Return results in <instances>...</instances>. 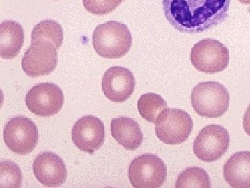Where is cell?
Wrapping results in <instances>:
<instances>
[{
	"mask_svg": "<svg viewBox=\"0 0 250 188\" xmlns=\"http://www.w3.org/2000/svg\"><path fill=\"white\" fill-rule=\"evenodd\" d=\"M190 61L197 70L204 73L215 74L228 67L229 53L228 47L215 39H203L193 46Z\"/></svg>",
	"mask_w": 250,
	"mask_h": 188,
	"instance_id": "cell-5",
	"label": "cell"
},
{
	"mask_svg": "<svg viewBox=\"0 0 250 188\" xmlns=\"http://www.w3.org/2000/svg\"><path fill=\"white\" fill-rule=\"evenodd\" d=\"M124 0H83V6L90 14L103 16L117 9Z\"/></svg>",
	"mask_w": 250,
	"mask_h": 188,
	"instance_id": "cell-21",
	"label": "cell"
},
{
	"mask_svg": "<svg viewBox=\"0 0 250 188\" xmlns=\"http://www.w3.org/2000/svg\"><path fill=\"white\" fill-rule=\"evenodd\" d=\"M55 46L46 40L31 42L22 60L23 70L33 78L48 75L54 71L58 63Z\"/></svg>",
	"mask_w": 250,
	"mask_h": 188,
	"instance_id": "cell-8",
	"label": "cell"
},
{
	"mask_svg": "<svg viewBox=\"0 0 250 188\" xmlns=\"http://www.w3.org/2000/svg\"><path fill=\"white\" fill-rule=\"evenodd\" d=\"M155 124L156 136L168 145L184 143L193 128L191 117L187 112L175 108L164 109L158 115Z\"/></svg>",
	"mask_w": 250,
	"mask_h": 188,
	"instance_id": "cell-4",
	"label": "cell"
},
{
	"mask_svg": "<svg viewBox=\"0 0 250 188\" xmlns=\"http://www.w3.org/2000/svg\"><path fill=\"white\" fill-rule=\"evenodd\" d=\"M135 86L134 74L129 69L122 67L109 68L102 80L104 94L114 103L127 100L134 93Z\"/></svg>",
	"mask_w": 250,
	"mask_h": 188,
	"instance_id": "cell-12",
	"label": "cell"
},
{
	"mask_svg": "<svg viewBox=\"0 0 250 188\" xmlns=\"http://www.w3.org/2000/svg\"><path fill=\"white\" fill-rule=\"evenodd\" d=\"M231 0H162L166 19L177 30L197 34L221 24Z\"/></svg>",
	"mask_w": 250,
	"mask_h": 188,
	"instance_id": "cell-1",
	"label": "cell"
},
{
	"mask_svg": "<svg viewBox=\"0 0 250 188\" xmlns=\"http://www.w3.org/2000/svg\"><path fill=\"white\" fill-rule=\"evenodd\" d=\"M105 138L104 125L95 116L82 117L74 125L72 139L80 151L93 154L103 146Z\"/></svg>",
	"mask_w": 250,
	"mask_h": 188,
	"instance_id": "cell-11",
	"label": "cell"
},
{
	"mask_svg": "<svg viewBox=\"0 0 250 188\" xmlns=\"http://www.w3.org/2000/svg\"><path fill=\"white\" fill-rule=\"evenodd\" d=\"M242 4H250V0H238Z\"/></svg>",
	"mask_w": 250,
	"mask_h": 188,
	"instance_id": "cell-23",
	"label": "cell"
},
{
	"mask_svg": "<svg viewBox=\"0 0 250 188\" xmlns=\"http://www.w3.org/2000/svg\"><path fill=\"white\" fill-rule=\"evenodd\" d=\"M243 128L245 132L250 137V105L247 108L243 117Z\"/></svg>",
	"mask_w": 250,
	"mask_h": 188,
	"instance_id": "cell-22",
	"label": "cell"
},
{
	"mask_svg": "<svg viewBox=\"0 0 250 188\" xmlns=\"http://www.w3.org/2000/svg\"><path fill=\"white\" fill-rule=\"evenodd\" d=\"M24 41V29L14 21L0 24V54L4 59H14L21 52Z\"/></svg>",
	"mask_w": 250,
	"mask_h": 188,
	"instance_id": "cell-16",
	"label": "cell"
},
{
	"mask_svg": "<svg viewBox=\"0 0 250 188\" xmlns=\"http://www.w3.org/2000/svg\"><path fill=\"white\" fill-rule=\"evenodd\" d=\"M211 186L209 176L200 167L188 168L182 171L176 181V188H204Z\"/></svg>",
	"mask_w": 250,
	"mask_h": 188,
	"instance_id": "cell-19",
	"label": "cell"
},
{
	"mask_svg": "<svg viewBox=\"0 0 250 188\" xmlns=\"http://www.w3.org/2000/svg\"><path fill=\"white\" fill-rule=\"evenodd\" d=\"M129 178L134 188H159L167 178V168L161 158L147 153L138 156L131 162Z\"/></svg>",
	"mask_w": 250,
	"mask_h": 188,
	"instance_id": "cell-6",
	"label": "cell"
},
{
	"mask_svg": "<svg viewBox=\"0 0 250 188\" xmlns=\"http://www.w3.org/2000/svg\"><path fill=\"white\" fill-rule=\"evenodd\" d=\"M113 138L125 149L135 151L142 144L143 135L140 125L126 117L113 118L111 123Z\"/></svg>",
	"mask_w": 250,
	"mask_h": 188,
	"instance_id": "cell-15",
	"label": "cell"
},
{
	"mask_svg": "<svg viewBox=\"0 0 250 188\" xmlns=\"http://www.w3.org/2000/svg\"><path fill=\"white\" fill-rule=\"evenodd\" d=\"M229 143V135L225 128L219 125H207L194 141V153L202 161H216L227 152Z\"/></svg>",
	"mask_w": 250,
	"mask_h": 188,
	"instance_id": "cell-9",
	"label": "cell"
},
{
	"mask_svg": "<svg viewBox=\"0 0 250 188\" xmlns=\"http://www.w3.org/2000/svg\"><path fill=\"white\" fill-rule=\"evenodd\" d=\"M22 174L18 164L9 161L0 164V187L20 188L22 186Z\"/></svg>",
	"mask_w": 250,
	"mask_h": 188,
	"instance_id": "cell-20",
	"label": "cell"
},
{
	"mask_svg": "<svg viewBox=\"0 0 250 188\" xmlns=\"http://www.w3.org/2000/svg\"><path fill=\"white\" fill-rule=\"evenodd\" d=\"M63 103V93L55 84H39L34 86L26 95L29 111L39 117L53 116L62 110Z\"/></svg>",
	"mask_w": 250,
	"mask_h": 188,
	"instance_id": "cell-10",
	"label": "cell"
},
{
	"mask_svg": "<svg viewBox=\"0 0 250 188\" xmlns=\"http://www.w3.org/2000/svg\"><path fill=\"white\" fill-rule=\"evenodd\" d=\"M230 97L228 90L217 82H202L194 87L191 104L200 116L218 118L228 110Z\"/></svg>",
	"mask_w": 250,
	"mask_h": 188,
	"instance_id": "cell-3",
	"label": "cell"
},
{
	"mask_svg": "<svg viewBox=\"0 0 250 188\" xmlns=\"http://www.w3.org/2000/svg\"><path fill=\"white\" fill-rule=\"evenodd\" d=\"M138 110L146 121L155 123L158 115L167 108V103L160 95L147 93L141 95L138 100Z\"/></svg>",
	"mask_w": 250,
	"mask_h": 188,
	"instance_id": "cell-18",
	"label": "cell"
},
{
	"mask_svg": "<svg viewBox=\"0 0 250 188\" xmlns=\"http://www.w3.org/2000/svg\"><path fill=\"white\" fill-rule=\"evenodd\" d=\"M124 1H125V0H124Z\"/></svg>",
	"mask_w": 250,
	"mask_h": 188,
	"instance_id": "cell-24",
	"label": "cell"
},
{
	"mask_svg": "<svg viewBox=\"0 0 250 188\" xmlns=\"http://www.w3.org/2000/svg\"><path fill=\"white\" fill-rule=\"evenodd\" d=\"M7 147L19 155H27L34 151L39 141L37 127L27 117H14L6 123L4 130Z\"/></svg>",
	"mask_w": 250,
	"mask_h": 188,
	"instance_id": "cell-7",
	"label": "cell"
},
{
	"mask_svg": "<svg viewBox=\"0 0 250 188\" xmlns=\"http://www.w3.org/2000/svg\"><path fill=\"white\" fill-rule=\"evenodd\" d=\"M63 30L60 24L53 20H45L38 23L31 32V42L46 40L52 43L57 49L63 42Z\"/></svg>",
	"mask_w": 250,
	"mask_h": 188,
	"instance_id": "cell-17",
	"label": "cell"
},
{
	"mask_svg": "<svg viewBox=\"0 0 250 188\" xmlns=\"http://www.w3.org/2000/svg\"><path fill=\"white\" fill-rule=\"evenodd\" d=\"M93 45L100 57L119 59L129 52L132 36L126 24L118 21H108L95 28Z\"/></svg>",
	"mask_w": 250,
	"mask_h": 188,
	"instance_id": "cell-2",
	"label": "cell"
},
{
	"mask_svg": "<svg viewBox=\"0 0 250 188\" xmlns=\"http://www.w3.org/2000/svg\"><path fill=\"white\" fill-rule=\"evenodd\" d=\"M223 175L231 187L250 188V151L234 153L225 163Z\"/></svg>",
	"mask_w": 250,
	"mask_h": 188,
	"instance_id": "cell-14",
	"label": "cell"
},
{
	"mask_svg": "<svg viewBox=\"0 0 250 188\" xmlns=\"http://www.w3.org/2000/svg\"><path fill=\"white\" fill-rule=\"evenodd\" d=\"M33 171L38 181L47 187H58L66 181V165L54 153L46 151L36 157Z\"/></svg>",
	"mask_w": 250,
	"mask_h": 188,
	"instance_id": "cell-13",
	"label": "cell"
}]
</instances>
